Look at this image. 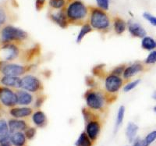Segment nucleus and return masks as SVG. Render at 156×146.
Instances as JSON below:
<instances>
[{
    "mask_svg": "<svg viewBox=\"0 0 156 146\" xmlns=\"http://www.w3.org/2000/svg\"><path fill=\"white\" fill-rule=\"evenodd\" d=\"M64 9L69 25L81 26L87 22L89 7L81 0H66Z\"/></svg>",
    "mask_w": 156,
    "mask_h": 146,
    "instance_id": "obj_1",
    "label": "nucleus"
},
{
    "mask_svg": "<svg viewBox=\"0 0 156 146\" xmlns=\"http://www.w3.org/2000/svg\"><path fill=\"white\" fill-rule=\"evenodd\" d=\"M93 30L101 34H107L112 28V21L106 11L98 7H89V16L87 20Z\"/></svg>",
    "mask_w": 156,
    "mask_h": 146,
    "instance_id": "obj_2",
    "label": "nucleus"
},
{
    "mask_svg": "<svg viewBox=\"0 0 156 146\" xmlns=\"http://www.w3.org/2000/svg\"><path fill=\"white\" fill-rule=\"evenodd\" d=\"M83 98L87 108L94 112H103L108 105L105 98V91L98 87H90L85 91Z\"/></svg>",
    "mask_w": 156,
    "mask_h": 146,
    "instance_id": "obj_3",
    "label": "nucleus"
},
{
    "mask_svg": "<svg viewBox=\"0 0 156 146\" xmlns=\"http://www.w3.org/2000/svg\"><path fill=\"white\" fill-rule=\"evenodd\" d=\"M28 38V34L23 29L6 25L1 30L0 40L3 44L7 43H22Z\"/></svg>",
    "mask_w": 156,
    "mask_h": 146,
    "instance_id": "obj_4",
    "label": "nucleus"
},
{
    "mask_svg": "<svg viewBox=\"0 0 156 146\" xmlns=\"http://www.w3.org/2000/svg\"><path fill=\"white\" fill-rule=\"evenodd\" d=\"M21 88L36 95L43 93L44 85L39 77L35 75L28 73L21 77Z\"/></svg>",
    "mask_w": 156,
    "mask_h": 146,
    "instance_id": "obj_5",
    "label": "nucleus"
},
{
    "mask_svg": "<svg viewBox=\"0 0 156 146\" xmlns=\"http://www.w3.org/2000/svg\"><path fill=\"white\" fill-rule=\"evenodd\" d=\"M126 84V80L122 77L108 73L104 78V91L111 94H117Z\"/></svg>",
    "mask_w": 156,
    "mask_h": 146,
    "instance_id": "obj_6",
    "label": "nucleus"
},
{
    "mask_svg": "<svg viewBox=\"0 0 156 146\" xmlns=\"http://www.w3.org/2000/svg\"><path fill=\"white\" fill-rule=\"evenodd\" d=\"M20 55V49L14 43L3 44L0 48V59L1 60L9 62L17 59Z\"/></svg>",
    "mask_w": 156,
    "mask_h": 146,
    "instance_id": "obj_7",
    "label": "nucleus"
},
{
    "mask_svg": "<svg viewBox=\"0 0 156 146\" xmlns=\"http://www.w3.org/2000/svg\"><path fill=\"white\" fill-rule=\"evenodd\" d=\"M30 67H31L30 66H23V65L16 64V63L5 62L1 72L3 75L20 77L26 74L30 70Z\"/></svg>",
    "mask_w": 156,
    "mask_h": 146,
    "instance_id": "obj_8",
    "label": "nucleus"
},
{
    "mask_svg": "<svg viewBox=\"0 0 156 146\" xmlns=\"http://www.w3.org/2000/svg\"><path fill=\"white\" fill-rule=\"evenodd\" d=\"M0 101L6 107H14L17 105L16 92L12 91L10 87H0Z\"/></svg>",
    "mask_w": 156,
    "mask_h": 146,
    "instance_id": "obj_9",
    "label": "nucleus"
},
{
    "mask_svg": "<svg viewBox=\"0 0 156 146\" xmlns=\"http://www.w3.org/2000/svg\"><path fill=\"white\" fill-rule=\"evenodd\" d=\"M147 69V66L143 62L136 61L133 62L129 65H126L125 70L122 73V78L126 80V82L129 81L137 73L145 71Z\"/></svg>",
    "mask_w": 156,
    "mask_h": 146,
    "instance_id": "obj_10",
    "label": "nucleus"
},
{
    "mask_svg": "<svg viewBox=\"0 0 156 146\" xmlns=\"http://www.w3.org/2000/svg\"><path fill=\"white\" fill-rule=\"evenodd\" d=\"M48 18L51 20V22L55 23L58 27L61 28H67L69 27V22H68L67 17H66L65 9H58V10H54L49 12L48 13Z\"/></svg>",
    "mask_w": 156,
    "mask_h": 146,
    "instance_id": "obj_11",
    "label": "nucleus"
},
{
    "mask_svg": "<svg viewBox=\"0 0 156 146\" xmlns=\"http://www.w3.org/2000/svg\"><path fill=\"white\" fill-rule=\"evenodd\" d=\"M127 30L132 37L136 38H143L147 35V31L144 27L137 22H134L133 20H129L127 22Z\"/></svg>",
    "mask_w": 156,
    "mask_h": 146,
    "instance_id": "obj_12",
    "label": "nucleus"
},
{
    "mask_svg": "<svg viewBox=\"0 0 156 146\" xmlns=\"http://www.w3.org/2000/svg\"><path fill=\"white\" fill-rule=\"evenodd\" d=\"M17 95V105H22V106H28L34 103L35 95L26 91V90H18L16 91Z\"/></svg>",
    "mask_w": 156,
    "mask_h": 146,
    "instance_id": "obj_13",
    "label": "nucleus"
},
{
    "mask_svg": "<svg viewBox=\"0 0 156 146\" xmlns=\"http://www.w3.org/2000/svg\"><path fill=\"white\" fill-rule=\"evenodd\" d=\"M101 130V125L98 119H94L87 122L86 125V133L92 141H95Z\"/></svg>",
    "mask_w": 156,
    "mask_h": 146,
    "instance_id": "obj_14",
    "label": "nucleus"
},
{
    "mask_svg": "<svg viewBox=\"0 0 156 146\" xmlns=\"http://www.w3.org/2000/svg\"><path fill=\"white\" fill-rule=\"evenodd\" d=\"M0 83L5 87L20 89L21 88V77H14V76H8L3 75V77L0 79Z\"/></svg>",
    "mask_w": 156,
    "mask_h": 146,
    "instance_id": "obj_15",
    "label": "nucleus"
},
{
    "mask_svg": "<svg viewBox=\"0 0 156 146\" xmlns=\"http://www.w3.org/2000/svg\"><path fill=\"white\" fill-rule=\"evenodd\" d=\"M33 109L29 106L12 107L9 110V113L12 116L16 119H22V118L28 117L33 114Z\"/></svg>",
    "mask_w": 156,
    "mask_h": 146,
    "instance_id": "obj_16",
    "label": "nucleus"
},
{
    "mask_svg": "<svg viewBox=\"0 0 156 146\" xmlns=\"http://www.w3.org/2000/svg\"><path fill=\"white\" fill-rule=\"evenodd\" d=\"M112 29L117 35H121L127 30V22L125 21L122 18L115 16L112 20Z\"/></svg>",
    "mask_w": 156,
    "mask_h": 146,
    "instance_id": "obj_17",
    "label": "nucleus"
},
{
    "mask_svg": "<svg viewBox=\"0 0 156 146\" xmlns=\"http://www.w3.org/2000/svg\"><path fill=\"white\" fill-rule=\"evenodd\" d=\"M8 124H9L10 133H14V132L18 131H25V130L27 128V124L24 120L18 119H16V118L9 119V122H8Z\"/></svg>",
    "mask_w": 156,
    "mask_h": 146,
    "instance_id": "obj_18",
    "label": "nucleus"
},
{
    "mask_svg": "<svg viewBox=\"0 0 156 146\" xmlns=\"http://www.w3.org/2000/svg\"><path fill=\"white\" fill-rule=\"evenodd\" d=\"M10 134L8 123L5 119H0V144L10 141Z\"/></svg>",
    "mask_w": 156,
    "mask_h": 146,
    "instance_id": "obj_19",
    "label": "nucleus"
},
{
    "mask_svg": "<svg viewBox=\"0 0 156 146\" xmlns=\"http://www.w3.org/2000/svg\"><path fill=\"white\" fill-rule=\"evenodd\" d=\"M41 54V47L39 45H35L29 49L26 50L23 53V58L27 62H30L35 60Z\"/></svg>",
    "mask_w": 156,
    "mask_h": 146,
    "instance_id": "obj_20",
    "label": "nucleus"
},
{
    "mask_svg": "<svg viewBox=\"0 0 156 146\" xmlns=\"http://www.w3.org/2000/svg\"><path fill=\"white\" fill-rule=\"evenodd\" d=\"M32 120L33 123L38 127H43L47 123L46 115L43 111L37 109L32 114Z\"/></svg>",
    "mask_w": 156,
    "mask_h": 146,
    "instance_id": "obj_21",
    "label": "nucleus"
},
{
    "mask_svg": "<svg viewBox=\"0 0 156 146\" xmlns=\"http://www.w3.org/2000/svg\"><path fill=\"white\" fill-rule=\"evenodd\" d=\"M27 137L22 131L14 132L10 134V142L14 146H24Z\"/></svg>",
    "mask_w": 156,
    "mask_h": 146,
    "instance_id": "obj_22",
    "label": "nucleus"
},
{
    "mask_svg": "<svg viewBox=\"0 0 156 146\" xmlns=\"http://www.w3.org/2000/svg\"><path fill=\"white\" fill-rule=\"evenodd\" d=\"M140 45L144 50L151 52L156 49V40L150 36L146 35L145 37L141 38Z\"/></svg>",
    "mask_w": 156,
    "mask_h": 146,
    "instance_id": "obj_23",
    "label": "nucleus"
},
{
    "mask_svg": "<svg viewBox=\"0 0 156 146\" xmlns=\"http://www.w3.org/2000/svg\"><path fill=\"white\" fill-rule=\"evenodd\" d=\"M138 126L136 123H133V122H129L127 124L126 130V134L129 142H133L135 139H136V134H137V131H138Z\"/></svg>",
    "mask_w": 156,
    "mask_h": 146,
    "instance_id": "obj_24",
    "label": "nucleus"
},
{
    "mask_svg": "<svg viewBox=\"0 0 156 146\" xmlns=\"http://www.w3.org/2000/svg\"><path fill=\"white\" fill-rule=\"evenodd\" d=\"M92 27L90 26V24L88 23V22H86L85 23H83V25H81V28H80V31L78 33L77 36H76V42L77 44H80L83 39L84 38L87 34H88L89 33L92 32Z\"/></svg>",
    "mask_w": 156,
    "mask_h": 146,
    "instance_id": "obj_25",
    "label": "nucleus"
},
{
    "mask_svg": "<svg viewBox=\"0 0 156 146\" xmlns=\"http://www.w3.org/2000/svg\"><path fill=\"white\" fill-rule=\"evenodd\" d=\"M76 146H91L92 145V140L88 137L86 132H83L79 136L78 139L75 143Z\"/></svg>",
    "mask_w": 156,
    "mask_h": 146,
    "instance_id": "obj_26",
    "label": "nucleus"
},
{
    "mask_svg": "<svg viewBox=\"0 0 156 146\" xmlns=\"http://www.w3.org/2000/svg\"><path fill=\"white\" fill-rule=\"evenodd\" d=\"M125 107L123 105H121L119 106V109H118V112H117V116H116V119H115V131L116 132L118 130V129L119 128V126H121V124L123 122V119H124L125 116Z\"/></svg>",
    "mask_w": 156,
    "mask_h": 146,
    "instance_id": "obj_27",
    "label": "nucleus"
},
{
    "mask_svg": "<svg viewBox=\"0 0 156 146\" xmlns=\"http://www.w3.org/2000/svg\"><path fill=\"white\" fill-rule=\"evenodd\" d=\"M92 73L95 77L98 78H105L108 73L105 71V65L99 64L97 66H94L92 69Z\"/></svg>",
    "mask_w": 156,
    "mask_h": 146,
    "instance_id": "obj_28",
    "label": "nucleus"
},
{
    "mask_svg": "<svg viewBox=\"0 0 156 146\" xmlns=\"http://www.w3.org/2000/svg\"><path fill=\"white\" fill-rule=\"evenodd\" d=\"M66 0H48V5L50 8L54 10H58L65 8Z\"/></svg>",
    "mask_w": 156,
    "mask_h": 146,
    "instance_id": "obj_29",
    "label": "nucleus"
},
{
    "mask_svg": "<svg viewBox=\"0 0 156 146\" xmlns=\"http://www.w3.org/2000/svg\"><path fill=\"white\" fill-rule=\"evenodd\" d=\"M141 82L140 79H136L134 80H132V81H129L126 82V84H124L123 87H122V90L124 92H129V91H132L137 86L140 84V83Z\"/></svg>",
    "mask_w": 156,
    "mask_h": 146,
    "instance_id": "obj_30",
    "label": "nucleus"
},
{
    "mask_svg": "<svg viewBox=\"0 0 156 146\" xmlns=\"http://www.w3.org/2000/svg\"><path fill=\"white\" fill-rule=\"evenodd\" d=\"M94 112V111L91 110V109L87 108V107H84V108L82 109V114H83V118H84V120L86 121V123L92 120V119H96Z\"/></svg>",
    "mask_w": 156,
    "mask_h": 146,
    "instance_id": "obj_31",
    "label": "nucleus"
},
{
    "mask_svg": "<svg viewBox=\"0 0 156 146\" xmlns=\"http://www.w3.org/2000/svg\"><path fill=\"white\" fill-rule=\"evenodd\" d=\"M146 66H151L156 63V49L151 51L144 60L143 61Z\"/></svg>",
    "mask_w": 156,
    "mask_h": 146,
    "instance_id": "obj_32",
    "label": "nucleus"
},
{
    "mask_svg": "<svg viewBox=\"0 0 156 146\" xmlns=\"http://www.w3.org/2000/svg\"><path fill=\"white\" fill-rule=\"evenodd\" d=\"M46 98H47L46 95L43 94V93L36 94L35 98H34V108H36V109H39V108H41V105L44 104V101L46 100Z\"/></svg>",
    "mask_w": 156,
    "mask_h": 146,
    "instance_id": "obj_33",
    "label": "nucleus"
},
{
    "mask_svg": "<svg viewBox=\"0 0 156 146\" xmlns=\"http://www.w3.org/2000/svg\"><path fill=\"white\" fill-rule=\"evenodd\" d=\"M156 140V130L150 132L143 140V144L144 146H150L151 143L154 142Z\"/></svg>",
    "mask_w": 156,
    "mask_h": 146,
    "instance_id": "obj_34",
    "label": "nucleus"
},
{
    "mask_svg": "<svg viewBox=\"0 0 156 146\" xmlns=\"http://www.w3.org/2000/svg\"><path fill=\"white\" fill-rule=\"evenodd\" d=\"M126 64H121L119 66H116L113 68V69L110 71V73H112V74L117 75V76H120L122 77V73L124 72L125 68H126Z\"/></svg>",
    "mask_w": 156,
    "mask_h": 146,
    "instance_id": "obj_35",
    "label": "nucleus"
},
{
    "mask_svg": "<svg viewBox=\"0 0 156 146\" xmlns=\"http://www.w3.org/2000/svg\"><path fill=\"white\" fill-rule=\"evenodd\" d=\"M143 17L147 20V22H149V23L154 27H156V16L154 15L151 14L150 12H144L143 13Z\"/></svg>",
    "mask_w": 156,
    "mask_h": 146,
    "instance_id": "obj_36",
    "label": "nucleus"
},
{
    "mask_svg": "<svg viewBox=\"0 0 156 146\" xmlns=\"http://www.w3.org/2000/svg\"><path fill=\"white\" fill-rule=\"evenodd\" d=\"M95 2L97 3L98 7L103 10L107 11L109 8L110 0H95Z\"/></svg>",
    "mask_w": 156,
    "mask_h": 146,
    "instance_id": "obj_37",
    "label": "nucleus"
},
{
    "mask_svg": "<svg viewBox=\"0 0 156 146\" xmlns=\"http://www.w3.org/2000/svg\"><path fill=\"white\" fill-rule=\"evenodd\" d=\"M25 136L29 140H31L34 137L36 134V129L34 127H27L25 130Z\"/></svg>",
    "mask_w": 156,
    "mask_h": 146,
    "instance_id": "obj_38",
    "label": "nucleus"
},
{
    "mask_svg": "<svg viewBox=\"0 0 156 146\" xmlns=\"http://www.w3.org/2000/svg\"><path fill=\"white\" fill-rule=\"evenodd\" d=\"M86 84L90 87H97V82L94 77L87 76L85 79Z\"/></svg>",
    "mask_w": 156,
    "mask_h": 146,
    "instance_id": "obj_39",
    "label": "nucleus"
},
{
    "mask_svg": "<svg viewBox=\"0 0 156 146\" xmlns=\"http://www.w3.org/2000/svg\"><path fill=\"white\" fill-rule=\"evenodd\" d=\"M6 20H7L6 12L2 8H0V27L5 23Z\"/></svg>",
    "mask_w": 156,
    "mask_h": 146,
    "instance_id": "obj_40",
    "label": "nucleus"
},
{
    "mask_svg": "<svg viewBox=\"0 0 156 146\" xmlns=\"http://www.w3.org/2000/svg\"><path fill=\"white\" fill-rule=\"evenodd\" d=\"M46 4V0H35V9L37 11H41Z\"/></svg>",
    "mask_w": 156,
    "mask_h": 146,
    "instance_id": "obj_41",
    "label": "nucleus"
},
{
    "mask_svg": "<svg viewBox=\"0 0 156 146\" xmlns=\"http://www.w3.org/2000/svg\"><path fill=\"white\" fill-rule=\"evenodd\" d=\"M133 146H144L143 140H140V139L139 138H136L134 141H133Z\"/></svg>",
    "mask_w": 156,
    "mask_h": 146,
    "instance_id": "obj_42",
    "label": "nucleus"
},
{
    "mask_svg": "<svg viewBox=\"0 0 156 146\" xmlns=\"http://www.w3.org/2000/svg\"><path fill=\"white\" fill-rule=\"evenodd\" d=\"M0 146H11L10 141H8V142H5V143H2V144H0Z\"/></svg>",
    "mask_w": 156,
    "mask_h": 146,
    "instance_id": "obj_43",
    "label": "nucleus"
},
{
    "mask_svg": "<svg viewBox=\"0 0 156 146\" xmlns=\"http://www.w3.org/2000/svg\"><path fill=\"white\" fill-rule=\"evenodd\" d=\"M152 98L156 101V91H154L152 94Z\"/></svg>",
    "mask_w": 156,
    "mask_h": 146,
    "instance_id": "obj_44",
    "label": "nucleus"
},
{
    "mask_svg": "<svg viewBox=\"0 0 156 146\" xmlns=\"http://www.w3.org/2000/svg\"><path fill=\"white\" fill-rule=\"evenodd\" d=\"M154 112H155V113H156V105L154 107Z\"/></svg>",
    "mask_w": 156,
    "mask_h": 146,
    "instance_id": "obj_45",
    "label": "nucleus"
}]
</instances>
